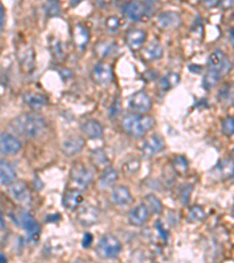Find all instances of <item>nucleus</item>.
Masks as SVG:
<instances>
[{"mask_svg":"<svg viewBox=\"0 0 234 263\" xmlns=\"http://www.w3.org/2000/svg\"><path fill=\"white\" fill-rule=\"evenodd\" d=\"M10 129L19 136L26 138H36L43 135L47 129V123L43 116L36 114H21L12 119Z\"/></svg>","mask_w":234,"mask_h":263,"instance_id":"1","label":"nucleus"},{"mask_svg":"<svg viewBox=\"0 0 234 263\" xmlns=\"http://www.w3.org/2000/svg\"><path fill=\"white\" fill-rule=\"evenodd\" d=\"M122 127L128 135L134 138H141L152 129L154 118L148 115L129 114L122 118Z\"/></svg>","mask_w":234,"mask_h":263,"instance_id":"2","label":"nucleus"},{"mask_svg":"<svg viewBox=\"0 0 234 263\" xmlns=\"http://www.w3.org/2000/svg\"><path fill=\"white\" fill-rule=\"evenodd\" d=\"M11 219L18 227L25 229L31 236H37L40 233L39 224L36 223L35 219L29 214L27 210L18 208L14 209L13 212L10 213Z\"/></svg>","mask_w":234,"mask_h":263,"instance_id":"3","label":"nucleus"},{"mask_svg":"<svg viewBox=\"0 0 234 263\" xmlns=\"http://www.w3.org/2000/svg\"><path fill=\"white\" fill-rule=\"evenodd\" d=\"M96 250L101 257L111 260V258H116L121 254V251H122V243H121V241L116 236L107 234L100 239Z\"/></svg>","mask_w":234,"mask_h":263,"instance_id":"4","label":"nucleus"},{"mask_svg":"<svg viewBox=\"0 0 234 263\" xmlns=\"http://www.w3.org/2000/svg\"><path fill=\"white\" fill-rule=\"evenodd\" d=\"M154 10L152 2H131L123 7V13L130 20L139 21L144 17H149Z\"/></svg>","mask_w":234,"mask_h":263,"instance_id":"5","label":"nucleus"},{"mask_svg":"<svg viewBox=\"0 0 234 263\" xmlns=\"http://www.w3.org/2000/svg\"><path fill=\"white\" fill-rule=\"evenodd\" d=\"M232 69V62L229 61L221 51H216L209 56V70H212L222 77Z\"/></svg>","mask_w":234,"mask_h":263,"instance_id":"6","label":"nucleus"},{"mask_svg":"<svg viewBox=\"0 0 234 263\" xmlns=\"http://www.w3.org/2000/svg\"><path fill=\"white\" fill-rule=\"evenodd\" d=\"M70 179L77 187L86 189L93 182V173L86 165L77 163L71 167Z\"/></svg>","mask_w":234,"mask_h":263,"instance_id":"7","label":"nucleus"},{"mask_svg":"<svg viewBox=\"0 0 234 263\" xmlns=\"http://www.w3.org/2000/svg\"><path fill=\"white\" fill-rule=\"evenodd\" d=\"M21 150V143L12 134L0 133V156H13Z\"/></svg>","mask_w":234,"mask_h":263,"instance_id":"8","label":"nucleus"},{"mask_svg":"<svg viewBox=\"0 0 234 263\" xmlns=\"http://www.w3.org/2000/svg\"><path fill=\"white\" fill-rule=\"evenodd\" d=\"M129 107L137 114H146L152 107V102L145 92L135 93L129 100Z\"/></svg>","mask_w":234,"mask_h":263,"instance_id":"9","label":"nucleus"},{"mask_svg":"<svg viewBox=\"0 0 234 263\" xmlns=\"http://www.w3.org/2000/svg\"><path fill=\"white\" fill-rule=\"evenodd\" d=\"M10 194L19 204H28L31 201V191L26 183L13 182L10 185Z\"/></svg>","mask_w":234,"mask_h":263,"instance_id":"10","label":"nucleus"},{"mask_svg":"<svg viewBox=\"0 0 234 263\" xmlns=\"http://www.w3.org/2000/svg\"><path fill=\"white\" fill-rule=\"evenodd\" d=\"M86 142L80 136H70L66 138L61 144V150L66 156H75L84 150Z\"/></svg>","mask_w":234,"mask_h":263,"instance_id":"11","label":"nucleus"},{"mask_svg":"<svg viewBox=\"0 0 234 263\" xmlns=\"http://www.w3.org/2000/svg\"><path fill=\"white\" fill-rule=\"evenodd\" d=\"M114 74H112V68L108 63L99 62L94 67L93 69V78L96 83L100 84H108L110 83Z\"/></svg>","mask_w":234,"mask_h":263,"instance_id":"12","label":"nucleus"},{"mask_svg":"<svg viewBox=\"0 0 234 263\" xmlns=\"http://www.w3.org/2000/svg\"><path fill=\"white\" fill-rule=\"evenodd\" d=\"M164 149V142L160 136L153 135V136L149 137L142 146V153L143 156L149 158L154 155H157L158 152H161Z\"/></svg>","mask_w":234,"mask_h":263,"instance_id":"13","label":"nucleus"},{"mask_svg":"<svg viewBox=\"0 0 234 263\" xmlns=\"http://www.w3.org/2000/svg\"><path fill=\"white\" fill-rule=\"evenodd\" d=\"M149 217L150 212L148 208L143 204H141L130 210L128 219H129V223L133 225V226H143V225L148 223Z\"/></svg>","mask_w":234,"mask_h":263,"instance_id":"14","label":"nucleus"},{"mask_svg":"<svg viewBox=\"0 0 234 263\" xmlns=\"http://www.w3.org/2000/svg\"><path fill=\"white\" fill-rule=\"evenodd\" d=\"M84 200L85 198L82 192H80L79 190L71 189V190H67L66 193L63 194L62 204L67 209H76L82 205Z\"/></svg>","mask_w":234,"mask_h":263,"instance_id":"15","label":"nucleus"},{"mask_svg":"<svg viewBox=\"0 0 234 263\" xmlns=\"http://www.w3.org/2000/svg\"><path fill=\"white\" fill-rule=\"evenodd\" d=\"M81 130L90 140H97L103 136V127L96 119H88L82 123Z\"/></svg>","mask_w":234,"mask_h":263,"instance_id":"16","label":"nucleus"},{"mask_svg":"<svg viewBox=\"0 0 234 263\" xmlns=\"http://www.w3.org/2000/svg\"><path fill=\"white\" fill-rule=\"evenodd\" d=\"M111 200L114 201V204L116 205H128L133 201V195H131L130 191L128 187L120 185L114 187L111 192Z\"/></svg>","mask_w":234,"mask_h":263,"instance_id":"17","label":"nucleus"},{"mask_svg":"<svg viewBox=\"0 0 234 263\" xmlns=\"http://www.w3.org/2000/svg\"><path fill=\"white\" fill-rule=\"evenodd\" d=\"M180 16L176 12H164L161 13L157 18V24L162 29L175 28L179 25Z\"/></svg>","mask_w":234,"mask_h":263,"instance_id":"18","label":"nucleus"},{"mask_svg":"<svg viewBox=\"0 0 234 263\" xmlns=\"http://www.w3.org/2000/svg\"><path fill=\"white\" fill-rule=\"evenodd\" d=\"M217 179L225 180L234 176V163L232 160H221L216 167L213 168V173Z\"/></svg>","mask_w":234,"mask_h":263,"instance_id":"19","label":"nucleus"},{"mask_svg":"<svg viewBox=\"0 0 234 263\" xmlns=\"http://www.w3.org/2000/svg\"><path fill=\"white\" fill-rule=\"evenodd\" d=\"M17 173L9 161L0 158V185H10L14 182Z\"/></svg>","mask_w":234,"mask_h":263,"instance_id":"20","label":"nucleus"},{"mask_svg":"<svg viewBox=\"0 0 234 263\" xmlns=\"http://www.w3.org/2000/svg\"><path fill=\"white\" fill-rule=\"evenodd\" d=\"M146 39V32L143 31L141 28H134L130 29L127 33V42L129 45L130 48L133 50H138L143 46Z\"/></svg>","mask_w":234,"mask_h":263,"instance_id":"21","label":"nucleus"},{"mask_svg":"<svg viewBox=\"0 0 234 263\" xmlns=\"http://www.w3.org/2000/svg\"><path fill=\"white\" fill-rule=\"evenodd\" d=\"M163 47L158 42H150L143 47L142 55L146 61H154V60H160L163 56Z\"/></svg>","mask_w":234,"mask_h":263,"instance_id":"22","label":"nucleus"},{"mask_svg":"<svg viewBox=\"0 0 234 263\" xmlns=\"http://www.w3.org/2000/svg\"><path fill=\"white\" fill-rule=\"evenodd\" d=\"M77 219L84 226L88 227L99 220V213L92 206H86V207L80 209V212L77 214Z\"/></svg>","mask_w":234,"mask_h":263,"instance_id":"23","label":"nucleus"},{"mask_svg":"<svg viewBox=\"0 0 234 263\" xmlns=\"http://www.w3.org/2000/svg\"><path fill=\"white\" fill-rule=\"evenodd\" d=\"M73 39L74 42L76 43V46L81 50H84V47L87 45L89 40V33L88 29L85 25L77 24L75 25V27L73 28Z\"/></svg>","mask_w":234,"mask_h":263,"instance_id":"24","label":"nucleus"},{"mask_svg":"<svg viewBox=\"0 0 234 263\" xmlns=\"http://www.w3.org/2000/svg\"><path fill=\"white\" fill-rule=\"evenodd\" d=\"M117 179H119V172L114 167H105L99 180V186L101 189H107L114 185Z\"/></svg>","mask_w":234,"mask_h":263,"instance_id":"25","label":"nucleus"},{"mask_svg":"<svg viewBox=\"0 0 234 263\" xmlns=\"http://www.w3.org/2000/svg\"><path fill=\"white\" fill-rule=\"evenodd\" d=\"M24 101L33 109L43 108V107H45V105H47V103H48L47 97L45 95H41V94H37V93L25 94Z\"/></svg>","mask_w":234,"mask_h":263,"instance_id":"26","label":"nucleus"},{"mask_svg":"<svg viewBox=\"0 0 234 263\" xmlns=\"http://www.w3.org/2000/svg\"><path fill=\"white\" fill-rule=\"evenodd\" d=\"M143 205L148 208L150 213H153V214H160L162 210H163L162 201L153 194L145 195L144 199H143Z\"/></svg>","mask_w":234,"mask_h":263,"instance_id":"27","label":"nucleus"},{"mask_svg":"<svg viewBox=\"0 0 234 263\" xmlns=\"http://www.w3.org/2000/svg\"><path fill=\"white\" fill-rule=\"evenodd\" d=\"M221 76L212 70H207L205 76L203 78V84L206 89H212L219 81H220Z\"/></svg>","mask_w":234,"mask_h":263,"instance_id":"28","label":"nucleus"},{"mask_svg":"<svg viewBox=\"0 0 234 263\" xmlns=\"http://www.w3.org/2000/svg\"><path fill=\"white\" fill-rule=\"evenodd\" d=\"M179 82V76L175 73H170L162 78L161 81V88L163 90H169L170 88L175 87V85Z\"/></svg>","mask_w":234,"mask_h":263,"instance_id":"29","label":"nucleus"},{"mask_svg":"<svg viewBox=\"0 0 234 263\" xmlns=\"http://www.w3.org/2000/svg\"><path fill=\"white\" fill-rule=\"evenodd\" d=\"M205 210H204L201 206H194V207H192L187 214V219L188 221H191V223H198V221L205 219Z\"/></svg>","mask_w":234,"mask_h":263,"instance_id":"30","label":"nucleus"},{"mask_svg":"<svg viewBox=\"0 0 234 263\" xmlns=\"http://www.w3.org/2000/svg\"><path fill=\"white\" fill-rule=\"evenodd\" d=\"M219 95H220L222 100L234 103V82L225 84L224 88H222L220 90V93H219Z\"/></svg>","mask_w":234,"mask_h":263,"instance_id":"31","label":"nucleus"},{"mask_svg":"<svg viewBox=\"0 0 234 263\" xmlns=\"http://www.w3.org/2000/svg\"><path fill=\"white\" fill-rule=\"evenodd\" d=\"M93 161L96 163L99 166H107L109 164V159L105 156V153L102 150H96L95 152H93Z\"/></svg>","mask_w":234,"mask_h":263,"instance_id":"32","label":"nucleus"},{"mask_svg":"<svg viewBox=\"0 0 234 263\" xmlns=\"http://www.w3.org/2000/svg\"><path fill=\"white\" fill-rule=\"evenodd\" d=\"M104 25H105V28H107L109 32L115 33L119 31V28H120V19L115 16L108 17L107 19H105Z\"/></svg>","mask_w":234,"mask_h":263,"instance_id":"33","label":"nucleus"},{"mask_svg":"<svg viewBox=\"0 0 234 263\" xmlns=\"http://www.w3.org/2000/svg\"><path fill=\"white\" fill-rule=\"evenodd\" d=\"M139 166H141V163H139L137 159H133V160H129L128 163L124 164L123 170L128 174H133V173H136V172L138 171Z\"/></svg>","mask_w":234,"mask_h":263,"instance_id":"34","label":"nucleus"},{"mask_svg":"<svg viewBox=\"0 0 234 263\" xmlns=\"http://www.w3.org/2000/svg\"><path fill=\"white\" fill-rule=\"evenodd\" d=\"M222 131L226 136H232L234 134V118L227 117L222 121Z\"/></svg>","mask_w":234,"mask_h":263,"instance_id":"35","label":"nucleus"},{"mask_svg":"<svg viewBox=\"0 0 234 263\" xmlns=\"http://www.w3.org/2000/svg\"><path fill=\"white\" fill-rule=\"evenodd\" d=\"M173 166H175L176 171L183 173V172L187 170V161L185 160L183 157H179V158H177V159H175V161H173Z\"/></svg>","mask_w":234,"mask_h":263,"instance_id":"36","label":"nucleus"},{"mask_svg":"<svg viewBox=\"0 0 234 263\" xmlns=\"http://www.w3.org/2000/svg\"><path fill=\"white\" fill-rule=\"evenodd\" d=\"M4 26H5V9H4L3 4L0 3V34H2Z\"/></svg>","mask_w":234,"mask_h":263,"instance_id":"37","label":"nucleus"},{"mask_svg":"<svg viewBox=\"0 0 234 263\" xmlns=\"http://www.w3.org/2000/svg\"><path fill=\"white\" fill-rule=\"evenodd\" d=\"M93 241V236L92 234H89V233H87L85 235V240H84V247H88L90 246V243Z\"/></svg>","mask_w":234,"mask_h":263,"instance_id":"38","label":"nucleus"},{"mask_svg":"<svg viewBox=\"0 0 234 263\" xmlns=\"http://www.w3.org/2000/svg\"><path fill=\"white\" fill-rule=\"evenodd\" d=\"M6 227V223H5V219H4V215L2 213V210H0V231H3L4 228Z\"/></svg>","mask_w":234,"mask_h":263,"instance_id":"39","label":"nucleus"},{"mask_svg":"<svg viewBox=\"0 0 234 263\" xmlns=\"http://www.w3.org/2000/svg\"><path fill=\"white\" fill-rule=\"evenodd\" d=\"M6 262H7L6 256L3 253H0V263H6Z\"/></svg>","mask_w":234,"mask_h":263,"instance_id":"40","label":"nucleus"},{"mask_svg":"<svg viewBox=\"0 0 234 263\" xmlns=\"http://www.w3.org/2000/svg\"><path fill=\"white\" fill-rule=\"evenodd\" d=\"M232 158H233V159H234V149L232 150Z\"/></svg>","mask_w":234,"mask_h":263,"instance_id":"41","label":"nucleus"},{"mask_svg":"<svg viewBox=\"0 0 234 263\" xmlns=\"http://www.w3.org/2000/svg\"><path fill=\"white\" fill-rule=\"evenodd\" d=\"M71 263H84V262H79V261H77V262H71Z\"/></svg>","mask_w":234,"mask_h":263,"instance_id":"42","label":"nucleus"}]
</instances>
